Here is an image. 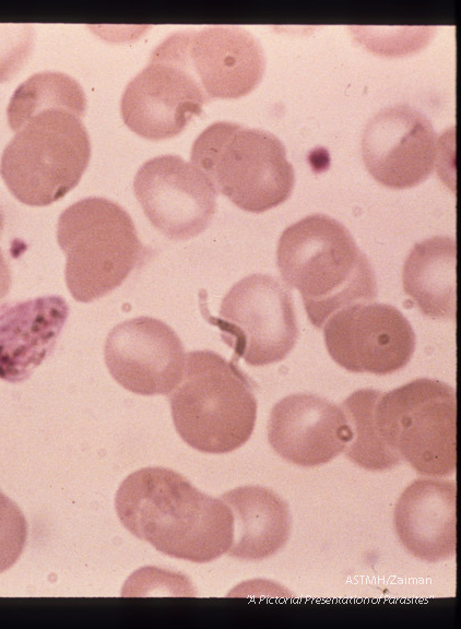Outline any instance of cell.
I'll return each instance as SVG.
<instances>
[{
  "instance_id": "1",
  "label": "cell",
  "mask_w": 461,
  "mask_h": 629,
  "mask_svg": "<svg viewBox=\"0 0 461 629\" xmlns=\"http://www.w3.org/2000/svg\"><path fill=\"white\" fill-rule=\"evenodd\" d=\"M115 507L131 534L173 558L210 562L232 545L234 517L228 505L167 467L131 473L117 490Z\"/></svg>"
},
{
  "instance_id": "2",
  "label": "cell",
  "mask_w": 461,
  "mask_h": 629,
  "mask_svg": "<svg viewBox=\"0 0 461 629\" xmlns=\"http://www.w3.org/2000/svg\"><path fill=\"white\" fill-rule=\"evenodd\" d=\"M276 263L318 329L338 310L377 297L367 257L347 228L326 214H310L286 227L277 241Z\"/></svg>"
},
{
  "instance_id": "3",
  "label": "cell",
  "mask_w": 461,
  "mask_h": 629,
  "mask_svg": "<svg viewBox=\"0 0 461 629\" xmlns=\"http://www.w3.org/2000/svg\"><path fill=\"white\" fill-rule=\"evenodd\" d=\"M168 395L177 434L200 452H232L253 431L257 399L252 382L235 360L213 351L189 352L184 376Z\"/></svg>"
},
{
  "instance_id": "4",
  "label": "cell",
  "mask_w": 461,
  "mask_h": 629,
  "mask_svg": "<svg viewBox=\"0 0 461 629\" xmlns=\"http://www.w3.org/2000/svg\"><path fill=\"white\" fill-rule=\"evenodd\" d=\"M85 109L86 103L43 108L15 131L2 153L0 175L19 201L49 205L79 183L91 156Z\"/></svg>"
},
{
  "instance_id": "5",
  "label": "cell",
  "mask_w": 461,
  "mask_h": 629,
  "mask_svg": "<svg viewBox=\"0 0 461 629\" xmlns=\"http://www.w3.org/2000/svg\"><path fill=\"white\" fill-rule=\"evenodd\" d=\"M57 240L66 256L67 287L80 302L111 293L147 257L131 216L105 198L68 206L58 219Z\"/></svg>"
},
{
  "instance_id": "6",
  "label": "cell",
  "mask_w": 461,
  "mask_h": 629,
  "mask_svg": "<svg viewBox=\"0 0 461 629\" xmlns=\"http://www.w3.org/2000/svg\"><path fill=\"white\" fill-rule=\"evenodd\" d=\"M191 162L216 193L247 212L262 213L282 204L294 188L285 146L265 130L214 122L196 139Z\"/></svg>"
},
{
  "instance_id": "7",
  "label": "cell",
  "mask_w": 461,
  "mask_h": 629,
  "mask_svg": "<svg viewBox=\"0 0 461 629\" xmlns=\"http://www.w3.org/2000/svg\"><path fill=\"white\" fill-rule=\"evenodd\" d=\"M456 390L436 379L419 378L380 394L375 419L383 441L417 473H454Z\"/></svg>"
},
{
  "instance_id": "8",
  "label": "cell",
  "mask_w": 461,
  "mask_h": 629,
  "mask_svg": "<svg viewBox=\"0 0 461 629\" xmlns=\"http://www.w3.org/2000/svg\"><path fill=\"white\" fill-rule=\"evenodd\" d=\"M211 324L234 349L233 360L265 366L283 360L295 346L298 327L291 290L269 274H250L224 296Z\"/></svg>"
},
{
  "instance_id": "9",
  "label": "cell",
  "mask_w": 461,
  "mask_h": 629,
  "mask_svg": "<svg viewBox=\"0 0 461 629\" xmlns=\"http://www.w3.org/2000/svg\"><path fill=\"white\" fill-rule=\"evenodd\" d=\"M209 102L169 35L127 84L120 111L131 131L147 140L179 134Z\"/></svg>"
},
{
  "instance_id": "10",
  "label": "cell",
  "mask_w": 461,
  "mask_h": 629,
  "mask_svg": "<svg viewBox=\"0 0 461 629\" xmlns=\"http://www.w3.org/2000/svg\"><path fill=\"white\" fill-rule=\"evenodd\" d=\"M326 347L351 372L389 375L405 367L415 349V333L395 307L357 302L333 313L324 323Z\"/></svg>"
},
{
  "instance_id": "11",
  "label": "cell",
  "mask_w": 461,
  "mask_h": 629,
  "mask_svg": "<svg viewBox=\"0 0 461 629\" xmlns=\"http://www.w3.org/2000/svg\"><path fill=\"white\" fill-rule=\"evenodd\" d=\"M133 190L151 224L169 239L198 236L215 213L212 183L197 166L178 155L146 161L134 177Z\"/></svg>"
},
{
  "instance_id": "12",
  "label": "cell",
  "mask_w": 461,
  "mask_h": 629,
  "mask_svg": "<svg viewBox=\"0 0 461 629\" xmlns=\"http://www.w3.org/2000/svg\"><path fill=\"white\" fill-rule=\"evenodd\" d=\"M104 357L111 377L140 395H166L180 382L186 365L177 333L159 319L141 316L108 333Z\"/></svg>"
},
{
  "instance_id": "13",
  "label": "cell",
  "mask_w": 461,
  "mask_h": 629,
  "mask_svg": "<svg viewBox=\"0 0 461 629\" xmlns=\"http://www.w3.org/2000/svg\"><path fill=\"white\" fill-rule=\"evenodd\" d=\"M437 134L429 120L409 105L378 111L362 137L366 169L379 183L406 189L422 183L437 159Z\"/></svg>"
},
{
  "instance_id": "14",
  "label": "cell",
  "mask_w": 461,
  "mask_h": 629,
  "mask_svg": "<svg viewBox=\"0 0 461 629\" xmlns=\"http://www.w3.org/2000/svg\"><path fill=\"white\" fill-rule=\"evenodd\" d=\"M173 35L209 100L243 97L260 83L265 68L263 49L248 31L211 26Z\"/></svg>"
},
{
  "instance_id": "15",
  "label": "cell",
  "mask_w": 461,
  "mask_h": 629,
  "mask_svg": "<svg viewBox=\"0 0 461 629\" xmlns=\"http://www.w3.org/2000/svg\"><path fill=\"white\" fill-rule=\"evenodd\" d=\"M268 440L287 462L310 467L341 454L351 440V428L342 406L316 394L296 393L271 410Z\"/></svg>"
},
{
  "instance_id": "16",
  "label": "cell",
  "mask_w": 461,
  "mask_h": 629,
  "mask_svg": "<svg viewBox=\"0 0 461 629\" xmlns=\"http://www.w3.org/2000/svg\"><path fill=\"white\" fill-rule=\"evenodd\" d=\"M67 301L56 295L0 307V379L26 380L54 351L68 319Z\"/></svg>"
},
{
  "instance_id": "17",
  "label": "cell",
  "mask_w": 461,
  "mask_h": 629,
  "mask_svg": "<svg viewBox=\"0 0 461 629\" xmlns=\"http://www.w3.org/2000/svg\"><path fill=\"white\" fill-rule=\"evenodd\" d=\"M456 495L453 482L416 479L401 494L394 508V527L414 557L436 562L456 554Z\"/></svg>"
},
{
  "instance_id": "18",
  "label": "cell",
  "mask_w": 461,
  "mask_h": 629,
  "mask_svg": "<svg viewBox=\"0 0 461 629\" xmlns=\"http://www.w3.org/2000/svg\"><path fill=\"white\" fill-rule=\"evenodd\" d=\"M222 499L234 517V534L228 556L262 560L286 544L291 532L288 505L273 490L243 486L225 492Z\"/></svg>"
},
{
  "instance_id": "19",
  "label": "cell",
  "mask_w": 461,
  "mask_h": 629,
  "mask_svg": "<svg viewBox=\"0 0 461 629\" xmlns=\"http://www.w3.org/2000/svg\"><path fill=\"white\" fill-rule=\"evenodd\" d=\"M456 239L434 236L414 245L403 270L404 293L421 312L434 319H456Z\"/></svg>"
},
{
  "instance_id": "20",
  "label": "cell",
  "mask_w": 461,
  "mask_h": 629,
  "mask_svg": "<svg viewBox=\"0 0 461 629\" xmlns=\"http://www.w3.org/2000/svg\"><path fill=\"white\" fill-rule=\"evenodd\" d=\"M381 394L360 389L342 403L351 428V440L344 453L356 465L368 471H385L400 463V455L381 438L375 419L376 402Z\"/></svg>"
},
{
  "instance_id": "21",
  "label": "cell",
  "mask_w": 461,
  "mask_h": 629,
  "mask_svg": "<svg viewBox=\"0 0 461 629\" xmlns=\"http://www.w3.org/2000/svg\"><path fill=\"white\" fill-rule=\"evenodd\" d=\"M75 103H86V98L74 79L61 72L35 73L13 93L7 109L8 121L10 128L16 131L43 108Z\"/></svg>"
},
{
  "instance_id": "22",
  "label": "cell",
  "mask_w": 461,
  "mask_h": 629,
  "mask_svg": "<svg viewBox=\"0 0 461 629\" xmlns=\"http://www.w3.org/2000/svg\"><path fill=\"white\" fill-rule=\"evenodd\" d=\"M27 523L20 508L0 490V573L20 558L26 544Z\"/></svg>"
},
{
  "instance_id": "23",
  "label": "cell",
  "mask_w": 461,
  "mask_h": 629,
  "mask_svg": "<svg viewBox=\"0 0 461 629\" xmlns=\"http://www.w3.org/2000/svg\"><path fill=\"white\" fill-rule=\"evenodd\" d=\"M34 31L24 23H0V83L24 66L33 48Z\"/></svg>"
},
{
  "instance_id": "24",
  "label": "cell",
  "mask_w": 461,
  "mask_h": 629,
  "mask_svg": "<svg viewBox=\"0 0 461 629\" xmlns=\"http://www.w3.org/2000/svg\"><path fill=\"white\" fill-rule=\"evenodd\" d=\"M11 287V271L0 249V300L5 297Z\"/></svg>"
},
{
  "instance_id": "25",
  "label": "cell",
  "mask_w": 461,
  "mask_h": 629,
  "mask_svg": "<svg viewBox=\"0 0 461 629\" xmlns=\"http://www.w3.org/2000/svg\"><path fill=\"white\" fill-rule=\"evenodd\" d=\"M3 222H4V215H3V211L0 206V234H1V230L3 228Z\"/></svg>"
}]
</instances>
